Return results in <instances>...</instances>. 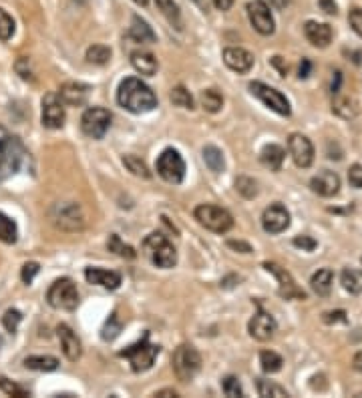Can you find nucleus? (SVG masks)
<instances>
[{
  "mask_svg": "<svg viewBox=\"0 0 362 398\" xmlns=\"http://www.w3.org/2000/svg\"><path fill=\"white\" fill-rule=\"evenodd\" d=\"M264 268H266V272H270L278 280V292H280L282 298H286V300H306L304 290L298 288V284L294 282L290 272H286L282 266H278L274 261H264Z\"/></svg>",
  "mask_w": 362,
  "mask_h": 398,
  "instance_id": "obj_12",
  "label": "nucleus"
},
{
  "mask_svg": "<svg viewBox=\"0 0 362 398\" xmlns=\"http://www.w3.org/2000/svg\"><path fill=\"white\" fill-rule=\"evenodd\" d=\"M348 22L352 26V31L359 36H362V10L361 8H352L350 15H348Z\"/></svg>",
  "mask_w": 362,
  "mask_h": 398,
  "instance_id": "obj_49",
  "label": "nucleus"
},
{
  "mask_svg": "<svg viewBox=\"0 0 362 398\" xmlns=\"http://www.w3.org/2000/svg\"><path fill=\"white\" fill-rule=\"evenodd\" d=\"M324 322H328V324H334V322H346V314L342 310L326 312V314H324Z\"/></svg>",
  "mask_w": 362,
  "mask_h": 398,
  "instance_id": "obj_52",
  "label": "nucleus"
},
{
  "mask_svg": "<svg viewBox=\"0 0 362 398\" xmlns=\"http://www.w3.org/2000/svg\"><path fill=\"white\" fill-rule=\"evenodd\" d=\"M332 111H334L338 117H342V119H352V117H356V113H359V105H356L354 99H350V97H336L334 103H332Z\"/></svg>",
  "mask_w": 362,
  "mask_h": 398,
  "instance_id": "obj_29",
  "label": "nucleus"
},
{
  "mask_svg": "<svg viewBox=\"0 0 362 398\" xmlns=\"http://www.w3.org/2000/svg\"><path fill=\"white\" fill-rule=\"evenodd\" d=\"M0 348H2V338H0Z\"/></svg>",
  "mask_w": 362,
  "mask_h": 398,
  "instance_id": "obj_64",
  "label": "nucleus"
},
{
  "mask_svg": "<svg viewBox=\"0 0 362 398\" xmlns=\"http://www.w3.org/2000/svg\"><path fill=\"white\" fill-rule=\"evenodd\" d=\"M107 247H109L113 254H117V256H121V258H125V260H135V258H137V252H135L131 245H127V243L121 242V238L119 236H115V234L109 238Z\"/></svg>",
  "mask_w": 362,
  "mask_h": 398,
  "instance_id": "obj_34",
  "label": "nucleus"
},
{
  "mask_svg": "<svg viewBox=\"0 0 362 398\" xmlns=\"http://www.w3.org/2000/svg\"><path fill=\"white\" fill-rule=\"evenodd\" d=\"M288 149H290V155H292L294 163L302 169L310 167L312 161H314V145L306 135H300V133H294L288 139Z\"/></svg>",
  "mask_w": 362,
  "mask_h": 398,
  "instance_id": "obj_15",
  "label": "nucleus"
},
{
  "mask_svg": "<svg viewBox=\"0 0 362 398\" xmlns=\"http://www.w3.org/2000/svg\"><path fill=\"white\" fill-rule=\"evenodd\" d=\"M332 282H334V276L330 270H318L310 280L312 290L318 296H328L330 290H332Z\"/></svg>",
  "mask_w": 362,
  "mask_h": 398,
  "instance_id": "obj_27",
  "label": "nucleus"
},
{
  "mask_svg": "<svg viewBox=\"0 0 362 398\" xmlns=\"http://www.w3.org/2000/svg\"><path fill=\"white\" fill-rule=\"evenodd\" d=\"M143 250L151 263H156L157 268H173L177 263V252H175L173 243L161 234H151L143 242Z\"/></svg>",
  "mask_w": 362,
  "mask_h": 398,
  "instance_id": "obj_5",
  "label": "nucleus"
},
{
  "mask_svg": "<svg viewBox=\"0 0 362 398\" xmlns=\"http://www.w3.org/2000/svg\"><path fill=\"white\" fill-rule=\"evenodd\" d=\"M109 59H111V49L105 45H93L86 49V61L91 65H105L109 63Z\"/></svg>",
  "mask_w": 362,
  "mask_h": 398,
  "instance_id": "obj_36",
  "label": "nucleus"
},
{
  "mask_svg": "<svg viewBox=\"0 0 362 398\" xmlns=\"http://www.w3.org/2000/svg\"><path fill=\"white\" fill-rule=\"evenodd\" d=\"M169 99H172L173 105H177V107H183V109H193V97L190 95V91L186 87H175L172 91V95H169Z\"/></svg>",
  "mask_w": 362,
  "mask_h": 398,
  "instance_id": "obj_42",
  "label": "nucleus"
},
{
  "mask_svg": "<svg viewBox=\"0 0 362 398\" xmlns=\"http://www.w3.org/2000/svg\"><path fill=\"white\" fill-rule=\"evenodd\" d=\"M193 2H195V4H197V6H199L202 10H207V2H206V0H193Z\"/></svg>",
  "mask_w": 362,
  "mask_h": 398,
  "instance_id": "obj_62",
  "label": "nucleus"
},
{
  "mask_svg": "<svg viewBox=\"0 0 362 398\" xmlns=\"http://www.w3.org/2000/svg\"><path fill=\"white\" fill-rule=\"evenodd\" d=\"M157 354H159V346L149 342V334H145L137 344H131L129 348L121 350V358H127L133 372H145L149 370L153 362H156Z\"/></svg>",
  "mask_w": 362,
  "mask_h": 398,
  "instance_id": "obj_4",
  "label": "nucleus"
},
{
  "mask_svg": "<svg viewBox=\"0 0 362 398\" xmlns=\"http://www.w3.org/2000/svg\"><path fill=\"white\" fill-rule=\"evenodd\" d=\"M123 330V322L117 318V314H111L109 320L105 322L103 330H101V338L103 340H115Z\"/></svg>",
  "mask_w": 362,
  "mask_h": 398,
  "instance_id": "obj_40",
  "label": "nucleus"
},
{
  "mask_svg": "<svg viewBox=\"0 0 362 398\" xmlns=\"http://www.w3.org/2000/svg\"><path fill=\"white\" fill-rule=\"evenodd\" d=\"M52 225L63 231H81L85 227V211L75 201L54 204L49 211Z\"/></svg>",
  "mask_w": 362,
  "mask_h": 398,
  "instance_id": "obj_3",
  "label": "nucleus"
},
{
  "mask_svg": "<svg viewBox=\"0 0 362 398\" xmlns=\"http://www.w3.org/2000/svg\"><path fill=\"white\" fill-rule=\"evenodd\" d=\"M248 18H250L252 26L258 31L259 35H274V29H276L274 17H272L270 6H268L264 0H254V2L248 4Z\"/></svg>",
  "mask_w": 362,
  "mask_h": 398,
  "instance_id": "obj_13",
  "label": "nucleus"
},
{
  "mask_svg": "<svg viewBox=\"0 0 362 398\" xmlns=\"http://www.w3.org/2000/svg\"><path fill=\"white\" fill-rule=\"evenodd\" d=\"M129 36L135 40V43H156L157 36L153 33V29L143 20L141 17L131 18V29H129Z\"/></svg>",
  "mask_w": 362,
  "mask_h": 398,
  "instance_id": "obj_25",
  "label": "nucleus"
},
{
  "mask_svg": "<svg viewBox=\"0 0 362 398\" xmlns=\"http://www.w3.org/2000/svg\"><path fill=\"white\" fill-rule=\"evenodd\" d=\"M224 392H225V397H232V398L243 397L241 384L236 376H227V378H224Z\"/></svg>",
  "mask_w": 362,
  "mask_h": 398,
  "instance_id": "obj_46",
  "label": "nucleus"
},
{
  "mask_svg": "<svg viewBox=\"0 0 362 398\" xmlns=\"http://www.w3.org/2000/svg\"><path fill=\"white\" fill-rule=\"evenodd\" d=\"M310 69H312V63L308 59H302V65H300V79H306L308 75H310Z\"/></svg>",
  "mask_w": 362,
  "mask_h": 398,
  "instance_id": "obj_55",
  "label": "nucleus"
},
{
  "mask_svg": "<svg viewBox=\"0 0 362 398\" xmlns=\"http://www.w3.org/2000/svg\"><path fill=\"white\" fill-rule=\"evenodd\" d=\"M294 245L296 247H302L304 252H312V250H316V240H312L310 236H296L294 238Z\"/></svg>",
  "mask_w": 362,
  "mask_h": 398,
  "instance_id": "obj_51",
  "label": "nucleus"
},
{
  "mask_svg": "<svg viewBox=\"0 0 362 398\" xmlns=\"http://www.w3.org/2000/svg\"><path fill=\"white\" fill-rule=\"evenodd\" d=\"M22 155L24 151L20 141L0 125V181L17 174L22 163Z\"/></svg>",
  "mask_w": 362,
  "mask_h": 398,
  "instance_id": "obj_2",
  "label": "nucleus"
},
{
  "mask_svg": "<svg viewBox=\"0 0 362 398\" xmlns=\"http://www.w3.org/2000/svg\"><path fill=\"white\" fill-rule=\"evenodd\" d=\"M89 93H91V87H89V85L79 83V81H69V83H63L61 89H59V99L63 101V105L81 107V105L86 103Z\"/></svg>",
  "mask_w": 362,
  "mask_h": 398,
  "instance_id": "obj_18",
  "label": "nucleus"
},
{
  "mask_svg": "<svg viewBox=\"0 0 362 398\" xmlns=\"http://www.w3.org/2000/svg\"><path fill=\"white\" fill-rule=\"evenodd\" d=\"M85 277L89 284L101 286L107 290H117L121 286V276L117 272H109L103 268H86Z\"/></svg>",
  "mask_w": 362,
  "mask_h": 398,
  "instance_id": "obj_23",
  "label": "nucleus"
},
{
  "mask_svg": "<svg viewBox=\"0 0 362 398\" xmlns=\"http://www.w3.org/2000/svg\"><path fill=\"white\" fill-rule=\"evenodd\" d=\"M133 2L139 4V6H147V2H149V0H133Z\"/></svg>",
  "mask_w": 362,
  "mask_h": 398,
  "instance_id": "obj_63",
  "label": "nucleus"
},
{
  "mask_svg": "<svg viewBox=\"0 0 362 398\" xmlns=\"http://www.w3.org/2000/svg\"><path fill=\"white\" fill-rule=\"evenodd\" d=\"M13 35H15V20L4 8H0V40H10Z\"/></svg>",
  "mask_w": 362,
  "mask_h": 398,
  "instance_id": "obj_43",
  "label": "nucleus"
},
{
  "mask_svg": "<svg viewBox=\"0 0 362 398\" xmlns=\"http://www.w3.org/2000/svg\"><path fill=\"white\" fill-rule=\"evenodd\" d=\"M320 8L326 13V15H336L338 13V6L334 0H320Z\"/></svg>",
  "mask_w": 362,
  "mask_h": 398,
  "instance_id": "obj_54",
  "label": "nucleus"
},
{
  "mask_svg": "<svg viewBox=\"0 0 362 398\" xmlns=\"http://www.w3.org/2000/svg\"><path fill=\"white\" fill-rule=\"evenodd\" d=\"M262 227L268 234H282L290 227V213L282 204H272L262 213Z\"/></svg>",
  "mask_w": 362,
  "mask_h": 398,
  "instance_id": "obj_14",
  "label": "nucleus"
},
{
  "mask_svg": "<svg viewBox=\"0 0 362 398\" xmlns=\"http://www.w3.org/2000/svg\"><path fill=\"white\" fill-rule=\"evenodd\" d=\"M199 101H202V107L206 109L207 113H218V111L224 107V97H222V93L216 91V89H206V91L202 93Z\"/></svg>",
  "mask_w": 362,
  "mask_h": 398,
  "instance_id": "obj_32",
  "label": "nucleus"
},
{
  "mask_svg": "<svg viewBox=\"0 0 362 398\" xmlns=\"http://www.w3.org/2000/svg\"><path fill=\"white\" fill-rule=\"evenodd\" d=\"M43 125L47 129H61L65 125V107L54 93L45 95L43 99Z\"/></svg>",
  "mask_w": 362,
  "mask_h": 398,
  "instance_id": "obj_16",
  "label": "nucleus"
},
{
  "mask_svg": "<svg viewBox=\"0 0 362 398\" xmlns=\"http://www.w3.org/2000/svg\"><path fill=\"white\" fill-rule=\"evenodd\" d=\"M20 320H22V314L18 310H8L4 316H2V326L8 330L10 334H15L18 328V324H20Z\"/></svg>",
  "mask_w": 362,
  "mask_h": 398,
  "instance_id": "obj_44",
  "label": "nucleus"
},
{
  "mask_svg": "<svg viewBox=\"0 0 362 398\" xmlns=\"http://www.w3.org/2000/svg\"><path fill=\"white\" fill-rule=\"evenodd\" d=\"M204 161H206V165L209 167V171H213V174H222L225 169L224 153L218 147H213V145L204 147Z\"/></svg>",
  "mask_w": 362,
  "mask_h": 398,
  "instance_id": "obj_30",
  "label": "nucleus"
},
{
  "mask_svg": "<svg viewBox=\"0 0 362 398\" xmlns=\"http://www.w3.org/2000/svg\"><path fill=\"white\" fill-rule=\"evenodd\" d=\"M18 240V227L17 224L0 211V242L4 243H17Z\"/></svg>",
  "mask_w": 362,
  "mask_h": 398,
  "instance_id": "obj_33",
  "label": "nucleus"
},
{
  "mask_svg": "<svg viewBox=\"0 0 362 398\" xmlns=\"http://www.w3.org/2000/svg\"><path fill=\"white\" fill-rule=\"evenodd\" d=\"M211 2H213V6H216L218 10H229L232 4H234V0H211Z\"/></svg>",
  "mask_w": 362,
  "mask_h": 398,
  "instance_id": "obj_56",
  "label": "nucleus"
},
{
  "mask_svg": "<svg viewBox=\"0 0 362 398\" xmlns=\"http://www.w3.org/2000/svg\"><path fill=\"white\" fill-rule=\"evenodd\" d=\"M15 69H17V72L20 75V79H24V81H35V75H33V69H31V61H29L27 56H20V59H18Z\"/></svg>",
  "mask_w": 362,
  "mask_h": 398,
  "instance_id": "obj_47",
  "label": "nucleus"
},
{
  "mask_svg": "<svg viewBox=\"0 0 362 398\" xmlns=\"http://www.w3.org/2000/svg\"><path fill=\"white\" fill-rule=\"evenodd\" d=\"M258 395L259 397H274V398L288 397L286 388H282V386L276 384V382L264 381V378H259L258 381Z\"/></svg>",
  "mask_w": 362,
  "mask_h": 398,
  "instance_id": "obj_39",
  "label": "nucleus"
},
{
  "mask_svg": "<svg viewBox=\"0 0 362 398\" xmlns=\"http://www.w3.org/2000/svg\"><path fill=\"white\" fill-rule=\"evenodd\" d=\"M156 6L157 10H161L163 17L179 29V8L173 0H156Z\"/></svg>",
  "mask_w": 362,
  "mask_h": 398,
  "instance_id": "obj_38",
  "label": "nucleus"
},
{
  "mask_svg": "<svg viewBox=\"0 0 362 398\" xmlns=\"http://www.w3.org/2000/svg\"><path fill=\"white\" fill-rule=\"evenodd\" d=\"M250 91H252V95H256L266 107H270L274 113L282 115V117H290V113H292L290 103H288V99H286L278 89L268 87V85H264V83H259V81H254V83H250Z\"/></svg>",
  "mask_w": 362,
  "mask_h": 398,
  "instance_id": "obj_10",
  "label": "nucleus"
},
{
  "mask_svg": "<svg viewBox=\"0 0 362 398\" xmlns=\"http://www.w3.org/2000/svg\"><path fill=\"white\" fill-rule=\"evenodd\" d=\"M340 284L350 294H362V272L354 268H346L340 276Z\"/></svg>",
  "mask_w": 362,
  "mask_h": 398,
  "instance_id": "obj_28",
  "label": "nucleus"
},
{
  "mask_svg": "<svg viewBox=\"0 0 362 398\" xmlns=\"http://www.w3.org/2000/svg\"><path fill=\"white\" fill-rule=\"evenodd\" d=\"M195 220L199 222V225H204L206 229L213 231V234H225L234 227V217L232 213L224 208H218V206H197L193 211Z\"/></svg>",
  "mask_w": 362,
  "mask_h": 398,
  "instance_id": "obj_6",
  "label": "nucleus"
},
{
  "mask_svg": "<svg viewBox=\"0 0 362 398\" xmlns=\"http://www.w3.org/2000/svg\"><path fill=\"white\" fill-rule=\"evenodd\" d=\"M304 35L308 38V43H312L318 49H326L328 45L332 43V29L326 22H316V20H308L304 24Z\"/></svg>",
  "mask_w": 362,
  "mask_h": 398,
  "instance_id": "obj_22",
  "label": "nucleus"
},
{
  "mask_svg": "<svg viewBox=\"0 0 362 398\" xmlns=\"http://www.w3.org/2000/svg\"><path fill=\"white\" fill-rule=\"evenodd\" d=\"M117 101L123 109H127L129 113H135V115L149 113L157 107L156 93L135 77H129L121 83Z\"/></svg>",
  "mask_w": 362,
  "mask_h": 398,
  "instance_id": "obj_1",
  "label": "nucleus"
},
{
  "mask_svg": "<svg viewBox=\"0 0 362 398\" xmlns=\"http://www.w3.org/2000/svg\"><path fill=\"white\" fill-rule=\"evenodd\" d=\"M111 127V113L107 109L101 107H91L83 113V119H81V129L86 137L91 139H103L105 133L109 131Z\"/></svg>",
  "mask_w": 362,
  "mask_h": 398,
  "instance_id": "obj_11",
  "label": "nucleus"
},
{
  "mask_svg": "<svg viewBox=\"0 0 362 398\" xmlns=\"http://www.w3.org/2000/svg\"><path fill=\"white\" fill-rule=\"evenodd\" d=\"M227 247H232V250H240L241 254H250V252H252V245H250V243L236 242V240H229V242H227Z\"/></svg>",
  "mask_w": 362,
  "mask_h": 398,
  "instance_id": "obj_53",
  "label": "nucleus"
},
{
  "mask_svg": "<svg viewBox=\"0 0 362 398\" xmlns=\"http://www.w3.org/2000/svg\"><path fill=\"white\" fill-rule=\"evenodd\" d=\"M56 334H59V342H61V348H63V354L69 358L70 362H77L81 358V354H83L81 340L77 338V334L67 324H61L56 328Z\"/></svg>",
  "mask_w": 362,
  "mask_h": 398,
  "instance_id": "obj_20",
  "label": "nucleus"
},
{
  "mask_svg": "<svg viewBox=\"0 0 362 398\" xmlns=\"http://www.w3.org/2000/svg\"><path fill=\"white\" fill-rule=\"evenodd\" d=\"M348 181H350V185H352V187L361 190L362 187V165L354 163V165L350 167V171H348Z\"/></svg>",
  "mask_w": 362,
  "mask_h": 398,
  "instance_id": "obj_50",
  "label": "nucleus"
},
{
  "mask_svg": "<svg viewBox=\"0 0 362 398\" xmlns=\"http://www.w3.org/2000/svg\"><path fill=\"white\" fill-rule=\"evenodd\" d=\"M202 368V356L191 344H181L173 354V372L177 381L190 382Z\"/></svg>",
  "mask_w": 362,
  "mask_h": 398,
  "instance_id": "obj_7",
  "label": "nucleus"
},
{
  "mask_svg": "<svg viewBox=\"0 0 362 398\" xmlns=\"http://www.w3.org/2000/svg\"><path fill=\"white\" fill-rule=\"evenodd\" d=\"M259 364H262V370H264V372L274 374V372H278V370L282 368L284 360H282V356L276 354L274 350H264V352L259 354Z\"/></svg>",
  "mask_w": 362,
  "mask_h": 398,
  "instance_id": "obj_35",
  "label": "nucleus"
},
{
  "mask_svg": "<svg viewBox=\"0 0 362 398\" xmlns=\"http://www.w3.org/2000/svg\"><path fill=\"white\" fill-rule=\"evenodd\" d=\"M0 390H2L4 395H8V397H17V398L29 397V392H27L24 388H20L18 384L6 381V378H0Z\"/></svg>",
  "mask_w": 362,
  "mask_h": 398,
  "instance_id": "obj_45",
  "label": "nucleus"
},
{
  "mask_svg": "<svg viewBox=\"0 0 362 398\" xmlns=\"http://www.w3.org/2000/svg\"><path fill=\"white\" fill-rule=\"evenodd\" d=\"M270 4H272L274 8H278V10H284V8L290 4V0H270Z\"/></svg>",
  "mask_w": 362,
  "mask_h": 398,
  "instance_id": "obj_60",
  "label": "nucleus"
},
{
  "mask_svg": "<svg viewBox=\"0 0 362 398\" xmlns=\"http://www.w3.org/2000/svg\"><path fill=\"white\" fill-rule=\"evenodd\" d=\"M259 159L266 167H270L272 171H280L282 163L286 159V151L280 145H266L259 153Z\"/></svg>",
  "mask_w": 362,
  "mask_h": 398,
  "instance_id": "obj_26",
  "label": "nucleus"
},
{
  "mask_svg": "<svg viewBox=\"0 0 362 398\" xmlns=\"http://www.w3.org/2000/svg\"><path fill=\"white\" fill-rule=\"evenodd\" d=\"M310 187L314 193H318L322 197H332L340 190V177L334 171H320V174L312 177Z\"/></svg>",
  "mask_w": 362,
  "mask_h": 398,
  "instance_id": "obj_21",
  "label": "nucleus"
},
{
  "mask_svg": "<svg viewBox=\"0 0 362 398\" xmlns=\"http://www.w3.org/2000/svg\"><path fill=\"white\" fill-rule=\"evenodd\" d=\"M47 300L54 310H75L79 304V292L70 277H61L52 284L47 292Z\"/></svg>",
  "mask_w": 362,
  "mask_h": 398,
  "instance_id": "obj_8",
  "label": "nucleus"
},
{
  "mask_svg": "<svg viewBox=\"0 0 362 398\" xmlns=\"http://www.w3.org/2000/svg\"><path fill=\"white\" fill-rule=\"evenodd\" d=\"M131 65L135 67L137 72L145 75V77H153L159 69L156 54H151L149 51H135L131 52Z\"/></svg>",
  "mask_w": 362,
  "mask_h": 398,
  "instance_id": "obj_24",
  "label": "nucleus"
},
{
  "mask_svg": "<svg viewBox=\"0 0 362 398\" xmlns=\"http://www.w3.org/2000/svg\"><path fill=\"white\" fill-rule=\"evenodd\" d=\"M157 397H177V392H173V390H161Z\"/></svg>",
  "mask_w": 362,
  "mask_h": 398,
  "instance_id": "obj_61",
  "label": "nucleus"
},
{
  "mask_svg": "<svg viewBox=\"0 0 362 398\" xmlns=\"http://www.w3.org/2000/svg\"><path fill=\"white\" fill-rule=\"evenodd\" d=\"M224 63L227 69L243 75L254 67V54L240 47H227L224 51Z\"/></svg>",
  "mask_w": 362,
  "mask_h": 398,
  "instance_id": "obj_19",
  "label": "nucleus"
},
{
  "mask_svg": "<svg viewBox=\"0 0 362 398\" xmlns=\"http://www.w3.org/2000/svg\"><path fill=\"white\" fill-rule=\"evenodd\" d=\"M352 368L359 370V372H362V352L354 354V358H352Z\"/></svg>",
  "mask_w": 362,
  "mask_h": 398,
  "instance_id": "obj_59",
  "label": "nucleus"
},
{
  "mask_svg": "<svg viewBox=\"0 0 362 398\" xmlns=\"http://www.w3.org/2000/svg\"><path fill=\"white\" fill-rule=\"evenodd\" d=\"M272 63L278 67L280 75H286V72H288V65H284V63H282V56H274V59H272Z\"/></svg>",
  "mask_w": 362,
  "mask_h": 398,
  "instance_id": "obj_58",
  "label": "nucleus"
},
{
  "mask_svg": "<svg viewBox=\"0 0 362 398\" xmlns=\"http://www.w3.org/2000/svg\"><path fill=\"white\" fill-rule=\"evenodd\" d=\"M157 174L167 183H181L186 177V161L175 149H165L157 159Z\"/></svg>",
  "mask_w": 362,
  "mask_h": 398,
  "instance_id": "obj_9",
  "label": "nucleus"
},
{
  "mask_svg": "<svg viewBox=\"0 0 362 398\" xmlns=\"http://www.w3.org/2000/svg\"><path fill=\"white\" fill-rule=\"evenodd\" d=\"M123 165H125L131 174L137 175V177H143V179H149V177H151L147 165H145L137 155H125L123 157Z\"/></svg>",
  "mask_w": 362,
  "mask_h": 398,
  "instance_id": "obj_37",
  "label": "nucleus"
},
{
  "mask_svg": "<svg viewBox=\"0 0 362 398\" xmlns=\"http://www.w3.org/2000/svg\"><path fill=\"white\" fill-rule=\"evenodd\" d=\"M248 330H250V336H252V338H256L259 342H266V340H270V338L276 334V320H274L270 314L259 310L258 314L250 320Z\"/></svg>",
  "mask_w": 362,
  "mask_h": 398,
  "instance_id": "obj_17",
  "label": "nucleus"
},
{
  "mask_svg": "<svg viewBox=\"0 0 362 398\" xmlns=\"http://www.w3.org/2000/svg\"><path fill=\"white\" fill-rule=\"evenodd\" d=\"M340 81H342V72L336 70V72H334V79H332V93H338V91H340Z\"/></svg>",
  "mask_w": 362,
  "mask_h": 398,
  "instance_id": "obj_57",
  "label": "nucleus"
},
{
  "mask_svg": "<svg viewBox=\"0 0 362 398\" xmlns=\"http://www.w3.org/2000/svg\"><path fill=\"white\" fill-rule=\"evenodd\" d=\"M38 263L36 261H29V263H24L22 266V272H20V277H22V282L24 284H31L33 280H35V276L38 274Z\"/></svg>",
  "mask_w": 362,
  "mask_h": 398,
  "instance_id": "obj_48",
  "label": "nucleus"
},
{
  "mask_svg": "<svg viewBox=\"0 0 362 398\" xmlns=\"http://www.w3.org/2000/svg\"><path fill=\"white\" fill-rule=\"evenodd\" d=\"M236 190L246 199H254L258 195V183L252 177H238L236 179Z\"/></svg>",
  "mask_w": 362,
  "mask_h": 398,
  "instance_id": "obj_41",
  "label": "nucleus"
},
{
  "mask_svg": "<svg viewBox=\"0 0 362 398\" xmlns=\"http://www.w3.org/2000/svg\"><path fill=\"white\" fill-rule=\"evenodd\" d=\"M24 366L29 370H38V372H52L59 368V360L52 356H29L24 360Z\"/></svg>",
  "mask_w": 362,
  "mask_h": 398,
  "instance_id": "obj_31",
  "label": "nucleus"
}]
</instances>
